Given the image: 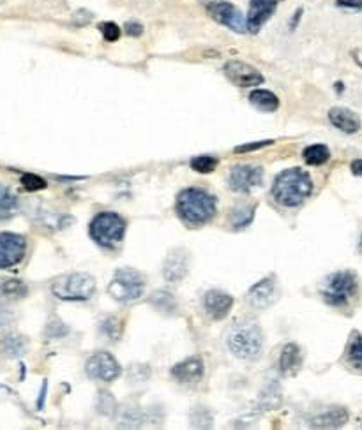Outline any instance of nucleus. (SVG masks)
<instances>
[{
	"mask_svg": "<svg viewBox=\"0 0 362 430\" xmlns=\"http://www.w3.org/2000/svg\"><path fill=\"white\" fill-rule=\"evenodd\" d=\"M313 193V182L304 170L292 168L276 177L272 196L283 206H298Z\"/></svg>",
	"mask_w": 362,
	"mask_h": 430,
	"instance_id": "nucleus-1",
	"label": "nucleus"
},
{
	"mask_svg": "<svg viewBox=\"0 0 362 430\" xmlns=\"http://www.w3.org/2000/svg\"><path fill=\"white\" fill-rule=\"evenodd\" d=\"M177 213L187 224H205L214 217L216 197L195 187L184 189L177 197Z\"/></svg>",
	"mask_w": 362,
	"mask_h": 430,
	"instance_id": "nucleus-2",
	"label": "nucleus"
},
{
	"mask_svg": "<svg viewBox=\"0 0 362 430\" xmlns=\"http://www.w3.org/2000/svg\"><path fill=\"white\" fill-rule=\"evenodd\" d=\"M228 349L237 358L256 360L262 355L263 332L255 323H237L230 328L227 335Z\"/></svg>",
	"mask_w": 362,
	"mask_h": 430,
	"instance_id": "nucleus-3",
	"label": "nucleus"
},
{
	"mask_svg": "<svg viewBox=\"0 0 362 430\" xmlns=\"http://www.w3.org/2000/svg\"><path fill=\"white\" fill-rule=\"evenodd\" d=\"M52 291L57 298L66 302H85L96 291V280L88 273H69L53 282Z\"/></svg>",
	"mask_w": 362,
	"mask_h": 430,
	"instance_id": "nucleus-4",
	"label": "nucleus"
},
{
	"mask_svg": "<svg viewBox=\"0 0 362 430\" xmlns=\"http://www.w3.org/2000/svg\"><path fill=\"white\" fill-rule=\"evenodd\" d=\"M357 295V277L352 272H336L322 284L323 300L332 307H346Z\"/></svg>",
	"mask_w": 362,
	"mask_h": 430,
	"instance_id": "nucleus-5",
	"label": "nucleus"
},
{
	"mask_svg": "<svg viewBox=\"0 0 362 430\" xmlns=\"http://www.w3.org/2000/svg\"><path fill=\"white\" fill-rule=\"evenodd\" d=\"M126 221L115 212L97 213L90 222V237L103 247H113L124 238Z\"/></svg>",
	"mask_w": 362,
	"mask_h": 430,
	"instance_id": "nucleus-6",
	"label": "nucleus"
},
{
	"mask_svg": "<svg viewBox=\"0 0 362 430\" xmlns=\"http://www.w3.org/2000/svg\"><path fill=\"white\" fill-rule=\"evenodd\" d=\"M145 277L133 268L117 270L113 280L108 286V293L115 298L117 302L128 304V302L138 300L144 295Z\"/></svg>",
	"mask_w": 362,
	"mask_h": 430,
	"instance_id": "nucleus-7",
	"label": "nucleus"
},
{
	"mask_svg": "<svg viewBox=\"0 0 362 430\" xmlns=\"http://www.w3.org/2000/svg\"><path fill=\"white\" fill-rule=\"evenodd\" d=\"M205 6H207L209 12L214 18L216 21H219L225 27L231 28L234 32H246L247 21L242 16V12L239 9L231 6L230 2H225V0H203Z\"/></svg>",
	"mask_w": 362,
	"mask_h": 430,
	"instance_id": "nucleus-8",
	"label": "nucleus"
},
{
	"mask_svg": "<svg viewBox=\"0 0 362 430\" xmlns=\"http://www.w3.org/2000/svg\"><path fill=\"white\" fill-rule=\"evenodd\" d=\"M27 251V242L17 233H0V270L20 263Z\"/></svg>",
	"mask_w": 362,
	"mask_h": 430,
	"instance_id": "nucleus-9",
	"label": "nucleus"
},
{
	"mask_svg": "<svg viewBox=\"0 0 362 430\" xmlns=\"http://www.w3.org/2000/svg\"><path fill=\"white\" fill-rule=\"evenodd\" d=\"M223 71L225 76L237 87L249 88L263 84V76L253 66L242 62V60H230V62H227Z\"/></svg>",
	"mask_w": 362,
	"mask_h": 430,
	"instance_id": "nucleus-10",
	"label": "nucleus"
},
{
	"mask_svg": "<svg viewBox=\"0 0 362 430\" xmlns=\"http://www.w3.org/2000/svg\"><path fill=\"white\" fill-rule=\"evenodd\" d=\"M87 374L97 381H113L120 375V365L110 353L101 351L87 362Z\"/></svg>",
	"mask_w": 362,
	"mask_h": 430,
	"instance_id": "nucleus-11",
	"label": "nucleus"
},
{
	"mask_svg": "<svg viewBox=\"0 0 362 430\" xmlns=\"http://www.w3.org/2000/svg\"><path fill=\"white\" fill-rule=\"evenodd\" d=\"M278 298H279V289H278V284H276V280L272 279V277H269V279H262L260 282H256V284L253 286V288H251L246 295L247 304H249L251 307L258 309V311L271 307L272 304L278 302Z\"/></svg>",
	"mask_w": 362,
	"mask_h": 430,
	"instance_id": "nucleus-12",
	"label": "nucleus"
},
{
	"mask_svg": "<svg viewBox=\"0 0 362 430\" xmlns=\"http://www.w3.org/2000/svg\"><path fill=\"white\" fill-rule=\"evenodd\" d=\"M263 170L260 166H235L230 171L228 184L235 193H249L262 184Z\"/></svg>",
	"mask_w": 362,
	"mask_h": 430,
	"instance_id": "nucleus-13",
	"label": "nucleus"
},
{
	"mask_svg": "<svg viewBox=\"0 0 362 430\" xmlns=\"http://www.w3.org/2000/svg\"><path fill=\"white\" fill-rule=\"evenodd\" d=\"M231 305H234V298L228 293L219 291V289H212L203 298V307L209 316L216 321H221L228 316Z\"/></svg>",
	"mask_w": 362,
	"mask_h": 430,
	"instance_id": "nucleus-14",
	"label": "nucleus"
},
{
	"mask_svg": "<svg viewBox=\"0 0 362 430\" xmlns=\"http://www.w3.org/2000/svg\"><path fill=\"white\" fill-rule=\"evenodd\" d=\"M278 0H251L249 4V14H247V28L249 32L256 34L262 28L276 11Z\"/></svg>",
	"mask_w": 362,
	"mask_h": 430,
	"instance_id": "nucleus-15",
	"label": "nucleus"
},
{
	"mask_svg": "<svg viewBox=\"0 0 362 430\" xmlns=\"http://www.w3.org/2000/svg\"><path fill=\"white\" fill-rule=\"evenodd\" d=\"M203 362L198 356H191V358L184 360V362L177 363L175 367L171 369V375L179 381V383H196L203 378Z\"/></svg>",
	"mask_w": 362,
	"mask_h": 430,
	"instance_id": "nucleus-16",
	"label": "nucleus"
},
{
	"mask_svg": "<svg viewBox=\"0 0 362 430\" xmlns=\"http://www.w3.org/2000/svg\"><path fill=\"white\" fill-rule=\"evenodd\" d=\"M187 270H189V257H187L186 251H173L164 261V279L170 282L182 280L187 275Z\"/></svg>",
	"mask_w": 362,
	"mask_h": 430,
	"instance_id": "nucleus-17",
	"label": "nucleus"
},
{
	"mask_svg": "<svg viewBox=\"0 0 362 430\" xmlns=\"http://www.w3.org/2000/svg\"><path fill=\"white\" fill-rule=\"evenodd\" d=\"M329 120L334 127L346 133V135H354L361 129V119L352 110L346 108H332L329 111Z\"/></svg>",
	"mask_w": 362,
	"mask_h": 430,
	"instance_id": "nucleus-18",
	"label": "nucleus"
},
{
	"mask_svg": "<svg viewBox=\"0 0 362 430\" xmlns=\"http://www.w3.org/2000/svg\"><path fill=\"white\" fill-rule=\"evenodd\" d=\"M348 422V411L343 407H332L327 409L325 413H320L318 416H314L309 422L313 429H338Z\"/></svg>",
	"mask_w": 362,
	"mask_h": 430,
	"instance_id": "nucleus-19",
	"label": "nucleus"
},
{
	"mask_svg": "<svg viewBox=\"0 0 362 430\" xmlns=\"http://www.w3.org/2000/svg\"><path fill=\"white\" fill-rule=\"evenodd\" d=\"M303 363V355L297 344H287L283 347L281 356H279V371L287 375H294L301 369Z\"/></svg>",
	"mask_w": 362,
	"mask_h": 430,
	"instance_id": "nucleus-20",
	"label": "nucleus"
},
{
	"mask_svg": "<svg viewBox=\"0 0 362 430\" xmlns=\"http://www.w3.org/2000/svg\"><path fill=\"white\" fill-rule=\"evenodd\" d=\"M249 103L265 113H272L279 108V99L269 90H253L249 95Z\"/></svg>",
	"mask_w": 362,
	"mask_h": 430,
	"instance_id": "nucleus-21",
	"label": "nucleus"
},
{
	"mask_svg": "<svg viewBox=\"0 0 362 430\" xmlns=\"http://www.w3.org/2000/svg\"><path fill=\"white\" fill-rule=\"evenodd\" d=\"M255 219V206L251 205H237L231 208L230 224L234 229H242L249 226Z\"/></svg>",
	"mask_w": 362,
	"mask_h": 430,
	"instance_id": "nucleus-22",
	"label": "nucleus"
},
{
	"mask_svg": "<svg viewBox=\"0 0 362 430\" xmlns=\"http://www.w3.org/2000/svg\"><path fill=\"white\" fill-rule=\"evenodd\" d=\"M25 349H27V342H25L23 337L18 335V333H8V335H4V339H2V351H4V355H8L9 358L21 356L25 353Z\"/></svg>",
	"mask_w": 362,
	"mask_h": 430,
	"instance_id": "nucleus-23",
	"label": "nucleus"
},
{
	"mask_svg": "<svg viewBox=\"0 0 362 430\" xmlns=\"http://www.w3.org/2000/svg\"><path fill=\"white\" fill-rule=\"evenodd\" d=\"M17 206H18L17 196L12 194V190L9 189V187L0 184V221L11 217L12 213L17 212Z\"/></svg>",
	"mask_w": 362,
	"mask_h": 430,
	"instance_id": "nucleus-24",
	"label": "nucleus"
},
{
	"mask_svg": "<svg viewBox=\"0 0 362 430\" xmlns=\"http://www.w3.org/2000/svg\"><path fill=\"white\" fill-rule=\"evenodd\" d=\"M27 286L18 279H0V296L4 298H21L27 295Z\"/></svg>",
	"mask_w": 362,
	"mask_h": 430,
	"instance_id": "nucleus-25",
	"label": "nucleus"
},
{
	"mask_svg": "<svg viewBox=\"0 0 362 430\" xmlns=\"http://www.w3.org/2000/svg\"><path fill=\"white\" fill-rule=\"evenodd\" d=\"M330 152L325 145H311L304 150V161L309 164V166H322L329 161Z\"/></svg>",
	"mask_w": 362,
	"mask_h": 430,
	"instance_id": "nucleus-26",
	"label": "nucleus"
},
{
	"mask_svg": "<svg viewBox=\"0 0 362 430\" xmlns=\"http://www.w3.org/2000/svg\"><path fill=\"white\" fill-rule=\"evenodd\" d=\"M151 302L158 311L166 312V314L168 312H170V314L171 312H175L177 309V300L173 298V295L168 291H163V289H161V291H155L154 296L151 298Z\"/></svg>",
	"mask_w": 362,
	"mask_h": 430,
	"instance_id": "nucleus-27",
	"label": "nucleus"
},
{
	"mask_svg": "<svg viewBox=\"0 0 362 430\" xmlns=\"http://www.w3.org/2000/svg\"><path fill=\"white\" fill-rule=\"evenodd\" d=\"M101 332L108 339H119V335L122 333V323L115 316L103 317V321H101Z\"/></svg>",
	"mask_w": 362,
	"mask_h": 430,
	"instance_id": "nucleus-28",
	"label": "nucleus"
},
{
	"mask_svg": "<svg viewBox=\"0 0 362 430\" xmlns=\"http://www.w3.org/2000/svg\"><path fill=\"white\" fill-rule=\"evenodd\" d=\"M191 168L198 173H212L218 168V159L211 155H198L191 159Z\"/></svg>",
	"mask_w": 362,
	"mask_h": 430,
	"instance_id": "nucleus-29",
	"label": "nucleus"
},
{
	"mask_svg": "<svg viewBox=\"0 0 362 430\" xmlns=\"http://www.w3.org/2000/svg\"><path fill=\"white\" fill-rule=\"evenodd\" d=\"M348 362L352 363V367L357 371H362V335L354 337L348 349Z\"/></svg>",
	"mask_w": 362,
	"mask_h": 430,
	"instance_id": "nucleus-30",
	"label": "nucleus"
},
{
	"mask_svg": "<svg viewBox=\"0 0 362 430\" xmlns=\"http://www.w3.org/2000/svg\"><path fill=\"white\" fill-rule=\"evenodd\" d=\"M21 184H23L25 189L32 190V193H36V190H41L46 187V180L37 177V175H34V173L23 175V177H21Z\"/></svg>",
	"mask_w": 362,
	"mask_h": 430,
	"instance_id": "nucleus-31",
	"label": "nucleus"
},
{
	"mask_svg": "<svg viewBox=\"0 0 362 430\" xmlns=\"http://www.w3.org/2000/svg\"><path fill=\"white\" fill-rule=\"evenodd\" d=\"M99 30L103 32V37L108 43H113V41H117L120 37V28L117 27L115 23H112V21H104V23H101Z\"/></svg>",
	"mask_w": 362,
	"mask_h": 430,
	"instance_id": "nucleus-32",
	"label": "nucleus"
},
{
	"mask_svg": "<svg viewBox=\"0 0 362 430\" xmlns=\"http://www.w3.org/2000/svg\"><path fill=\"white\" fill-rule=\"evenodd\" d=\"M271 143H272V141L247 143V145L237 146V148H235V154H246V152H255V150H260V148H263V146H267V145H271Z\"/></svg>",
	"mask_w": 362,
	"mask_h": 430,
	"instance_id": "nucleus-33",
	"label": "nucleus"
},
{
	"mask_svg": "<svg viewBox=\"0 0 362 430\" xmlns=\"http://www.w3.org/2000/svg\"><path fill=\"white\" fill-rule=\"evenodd\" d=\"M126 32H128L129 36L138 37V36H142V32H144V27H142V25H140V23H136V21H128V23H126Z\"/></svg>",
	"mask_w": 362,
	"mask_h": 430,
	"instance_id": "nucleus-34",
	"label": "nucleus"
},
{
	"mask_svg": "<svg viewBox=\"0 0 362 430\" xmlns=\"http://www.w3.org/2000/svg\"><path fill=\"white\" fill-rule=\"evenodd\" d=\"M338 6H343V8L361 9L362 8V0H338Z\"/></svg>",
	"mask_w": 362,
	"mask_h": 430,
	"instance_id": "nucleus-35",
	"label": "nucleus"
},
{
	"mask_svg": "<svg viewBox=\"0 0 362 430\" xmlns=\"http://www.w3.org/2000/svg\"><path fill=\"white\" fill-rule=\"evenodd\" d=\"M352 173L357 175V177H362V159H357V161L352 162Z\"/></svg>",
	"mask_w": 362,
	"mask_h": 430,
	"instance_id": "nucleus-36",
	"label": "nucleus"
},
{
	"mask_svg": "<svg viewBox=\"0 0 362 430\" xmlns=\"http://www.w3.org/2000/svg\"><path fill=\"white\" fill-rule=\"evenodd\" d=\"M359 249H361V253H362V238H361V245H359Z\"/></svg>",
	"mask_w": 362,
	"mask_h": 430,
	"instance_id": "nucleus-37",
	"label": "nucleus"
},
{
	"mask_svg": "<svg viewBox=\"0 0 362 430\" xmlns=\"http://www.w3.org/2000/svg\"><path fill=\"white\" fill-rule=\"evenodd\" d=\"M361 425H362V418H361Z\"/></svg>",
	"mask_w": 362,
	"mask_h": 430,
	"instance_id": "nucleus-38",
	"label": "nucleus"
}]
</instances>
